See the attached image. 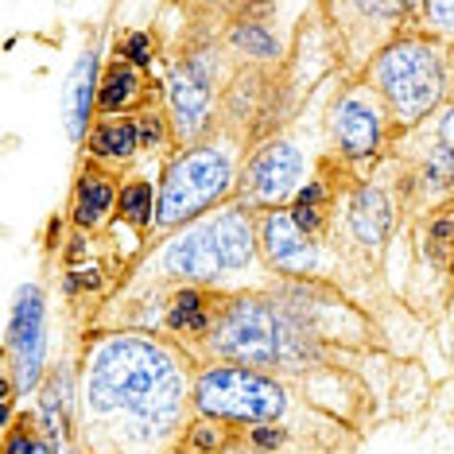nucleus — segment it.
<instances>
[{
    "label": "nucleus",
    "mask_w": 454,
    "mask_h": 454,
    "mask_svg": "<svg viewBox=\"0 0 454 454\" xmlns=\"http://www.w3.org/2000/svg\"><path fill=\"white\" fill-rule=\"evenodd\" d=\"M187 349L202 365L230 361L287 380L318 411L365 439L392 419H416L431 396L423 361L326 346L299 326L268 287L233 295L214 292L202 334Z\"/></svg>",
    "instance_id": "f257e3e1"
},
{
    "label": "nucleus",
    "mask_w": 454,
    "mask_h": 454,
    "mask_svg": "<svg viewBox=\"0 0 454 454\" xmlns=\"http://www.w3.org/2000/svg\"><path fill=\"white\" fill-rule=\"evenodd\" d=\"M202 361L156 330H90L78 342V454H179Z\"/></svg>",
    "instance_id": "f03ea898"
},
{
    "label": "nucleus",
    "mask_w": 454,
    "mask_h": 454,
    "mask_svg": "<svg viewBox=\"0 0 454 454\" xmlns=\"http://www.w3.org/2000/svg\"><path fill=\"white\" fill-rule=\"evenodd\" d=\"M276 280V272L264 264L261 233H256V210L241 199L218 206L206 218L156 237L137 264L129 280L121 284L117 299L98 318L117 315L125 307H137L144 299L168 292H261ZM94 330V326H90Z\"/></svg>",
    "instance_id": "7ed1b4c3"
},
{
    "label": "nucleus",
    "mask_w": 454,
    "mask_h": 454,
    "mask_svg": "<svg viewBox=\"0 0 454 454\" xmlns=\"http://www.w3.org/2000/svg\"><path fill=\"white\" fill-rule=\"evenodd\" d=\"M156 24L163 32V106H168L175 129V144L191 148L214 129L245 67L225 47L218 16H214V0L160 4Z\"/></svg>",
    "instance_id": "20e7f679"
},
{
    "label": "nucleus",
    "mask_w": 454,
    "mask_h": 454,
    "mask_svg": "<svg viewBox=\"0 0 454 454\" xmlns=\"http://www.w3.org/2000/svg\"><path fill=\"white\" fill-rule=\"evenodd\" d=\"M125 230L82 233L63 214H51L39 233L47 287L59 295V315L67 326V342L78 346L98 323V315L117 299L121 284L129 280L132 264L144 249L121 245Z\"/></svg>",
    "instance_id": "39448f33"
},
{
    "label": "nucleus",
    "mask_w": 454,
    "mask_h": 454,
    "mask_svg": "<svg viewBox=\"0 0 454 454\" xmlns=\"http://www.w3.org/2000/svg\"><path fill=\"white\" fill-rule=\"evenodd\" d=\"M249 156H253V144L230 125H214L199 144L175 152L156 171L160 206H156V233H152V241L206 218V214H214L225 202H233Z\"/></svg>",
    "instance_id": "423d86ee"
},
{
    "label": "nucleus",
    "mask_w": 454,
    "mask_h": 454,
    "mask_svg": "<svg viewBox=\"0 0 454 454\" xmlns=\"http://www.w3.org/2000/svg\"><path fill=\"white\" fill-rule=\"evenodd\" d=\"M194 408H199V416H210V419L292 427V431H307V435H357V431H349L334 416L318 411L287 380L261 373V369L230 365V361H206L199 369Z\"/></svg>",
    "instance_id": "0eeeda50"
},
{
    "label": "nucleus",
    "mask_w": 454,
    "mask_h": 454,
    "mask_svg": "<svg viewBox=\"0 0 454 454\" xmlns=\"http://www.w3.org/2000/svg\"><path fill=\"white\" fill-rule=\"evenodd\" d=\"M447 55L450 51L442 43L408 27L365 70V82L388 106L392 125H396L400 137L419 129L423 121H431L447 106Z\"/></svg>",
    "instance_id": "6e6552de"
},
{
    "label": "nucleus",
    "mask_w": 454,
    "mask_h": 454,
    "mask_svg": "<svg viewBox=\"0 0 454 454\" xmlns=\"http://www.w3.org/2000/svg\"><path fill=\"white\" fill-rule=\"evenodd\" d=\"M323 98L311 113L295 121L292 129L276 132L272 140H264L261 148L249 156L241 171V187H237V199H241L249 210H284L292 206V199L299 191L311 183V175L318 171V163L330 152L326 144V125H323V113H326Z\"/></svg>",
    "instance_id": "1a4fd4ad"
},
{
    "label": "nucleus",
    "mask_w": 454,
    "mask_h": 454,
    "mask_svg": "<svg viewBox=\"0 0 454 454\" xmlns=\"http://www.w3.org/2000/svg\"><path fill=\"white\" fill-rule=\"evenodd\" d=\"M400 233H404V214L388 171L380 168L369 179H346L334 206V230L326 241L330 249L365 272L388 276V249Z\"/></svg>",
    "instance_id": "9d476101"
},
{
    "label": "nucleus",
    "mask_w": 454,
    "mask_h": 454,
    "mask_svg": "<svg viewBox=\"0 0 454 454\" xmlns=\"http://www.w3.org/2000/svg\"><path fill=\"white\" fill-rule=\"evenodd\" d=\"M323 125H326L330 156L342 163L346 171H354L357 179H369V175H377L385 168L392 144L400 140L388 106L380 101V94L365 78L334 82Z\"/></svg>",
    "instance_id": "9b49d317"
},
{
    "label": "nucleus",
    "mask_w": 454,
    "mask_h": 454,
    "mask_svg": "<svg viewBox=\"0 0 454 454\" xmlns=\"http://www.w3.org/2000/svg\"><path fill=\"white\" fill-rule=\"evenodd\" d=\"M338 55V74L365 78L377 55L408 32L411 0H318Z\"/></svg>",
    "instance_id": "f8f14e48"
},
{
    "label": "nucleus",
    "mask_w": 454,
    "mask_h": 454,
    "mask_svg": "<svg viewBox=\"0 0 454 454\" xmlns=\"http://www.w3.org/2000/svg\"><path fill=\"white\" fill-rule=\"evenodd\" d=\"M311 4H253V0H214L225 47L241 67H284L295 51L299 24Z\"/></svg>",
    "instance_id": "ddd939ff"
},
{
    "label": "nucleus",
    "mask_w": 454,
    "mask_h": 454,
    "mask_svg": "<svg viewBox=\"0 0 454 454\" xmlns=\"http://www.w3.org/2000/svg\"><path fill=\"white\" fill-rule=\"evenodd\" d=\"M51 287L43 280H24L12 295V311L0 342V377H8L20 400L35 396L51 365Z\"/></svg>",
    "instance_id": "4468645a"
},
{
    "label": "nucleus",
    "mask_w": 454,
    "mask_h": 454,
    "mask_svg": "<svg viewBox=\"0 0 454 454\" xmlns=\"http://www.w3.org/2000/svg\"><path fill=\"white\" fill-rule=\"evenodd\" d=\"M113 20V8L106 16V24H94L82 43L74 67L67 70V82H63V125H67V137L74 148H82L98 121V94H101V70H106V27Z\"/></svg>",
    "instance_id": "2eb2a0df"
},
{
    "label": "nucleus",
    "mask_w": 454,
    "mask_h": 454,
    "mask_svg": "<svg viewBox=\"0 0 454 454\" xmlns=\"http://www.w3.org/2000/svg\"><path fill=\"white\" fill-rule=\"evenodd\" d=\"M121 175L98 168L94 160L74 163V179L63 206V218L82 233H109L117 230V199H121Z\"/></svg>",
    "instance_id": "dca6fc26"
},
{
    "label": "nucleus",
    "mask_w": 454,
    "mask_h": 454,
    "mask_svg": "<svg viewBox=\"0 0 454 454\" xmlns=\"http://www.w3.org/2000/svg\"><path fill=\"white\" fill-rule=\"evenodd\" d=\"M78 160H94L98 168L121 175V179L148 171L140 117H98L86 144L78 148Z\"/></svg>",
    "instance_id": "f3484780"
},
{
    "label": "nucleus",
    "mask_w": 454,
    "mask_h": 454,
    "mask_svg": "<svg viewBox=\"0 0 454 454\" xmlns=\"http://www.w3.org/2000/svg\"><path fill=\"white\" fill-rule=\"evenodd\" d=\"M163 106V82L160 74L125 63V59L106 55L101 70V94H98V117H140L144 109Z\"/></svg>",
    "instance_id": "a211bd4d"
},
{
    "label": "nucleus",
    "mask_w": 454,
    "mask_h": 454,
    "mask_svg": "<svg viewBox=\"0 0 454 454\" xmlns=\"http://www.w3.org/2000/svg\"><path fill=\"white\" fill-rule=\"evenodd\" d=\"M156 206H160V179L152 171H137L121 183L117 230H125L140 249H148L152 233H156Z\"/></svg>",
    "instance_id": "6ab92c4d"
},
{
    "label": "nucleus",
    "mask_w": 454,
    "mask_h": 454,
    "mask_svg": "<svg viewBox=\"0 0 454 454\" xmlns=\"http://www.w3.org/2000/svg\"><path fill=\"white\" fill-rule=\"evenodd\" d=\"M0 454H67V442L51 435L39 411L24 404L8 423H0Z\"/></svg>",
    "instance_id": "aec40b11"
},
{
    "label": "nucleus",
    "mask_w": 454,
    "mask_h": 454,
    "mask_svg": "<svg viewBox=\"0 0 454 454\" xmlns=\"http://www.w3.org/2000/svg\"><path fill=\"white\" fill-rule=\"evenodd\" d=\"M109 55L125 59V63L148 70V74H160V63H163V32H160V24L121 27V32L109 39Z\"/></svg>",
    "instance_id": "412c9836"
},
{
    "label": "nucleus",
    "mask_w": 454,
    "mask_h": 454,
    "mask_svg": "<svg viewBox=\"0 0 454 454\" xmlns=\"http://www.w3.org/2000/svg\"><path fill=\"white\" fill-rule=\"evenodd\" d=\"M408 27L442 47H454V0H411Z\"/></svg>",
    "instance_id": "4be33fe9"
},
{
    "label": "nucleus",
    "mask_w": 454,
    "mask_h": 454,
    "mask_svg": "<svg viewBox=\"0 0 454 454\" xmlns=\"http://www.w3.org/2000/svg\"><path fill=\"white\" fill-rule=\"evenodd\" d=\"M447 106H454V47L447 55Z\"/></svg>",
    "instance_id": "5701e85b"
}]
</instances>
